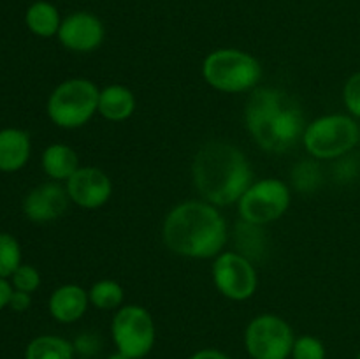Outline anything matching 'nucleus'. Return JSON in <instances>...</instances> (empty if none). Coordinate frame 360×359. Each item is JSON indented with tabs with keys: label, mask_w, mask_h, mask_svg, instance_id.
Returning <instances> with one entry per match:
<instances>
[{
	"label": "nucleus",
	"mask_w": 360,
	"mask_h": 359,
	"mask_svg": "<svg viewBox=\"0 0 360 359\" xmlns=\"http://www.w3.org/2000/svg\"><path fill=\"white\" fill-rule=\"evenodd\" d=\"M162 239L172 253L186 259H214L229 239L227 220L220 208L204 199L172 206L162 222Z\"/></svg>",
	"instance_id": "nucleus-1"
},
{
	"label": "nucleus",
	"mask_w": 360,
	"mask_h": 359,
	"mask_svg": "<svg viewBox=\"0 0 360 359\" xmlns=\"http://www.w3.org/2000/svg\"><path fill=\"white\" fill-rule=\"evenodd\" d=\"M304 113L292 95L280 88L257 87L245 104V127L267 153H287L302 141Z\"/></svg>",
	"instance_id": "nucleus-2"
},
{
	"label": "nucleus",
	"mask_w": 360,
	"mask_h": 359,
	"mask_svg": "<svg viewBox=\"0 0 360 359\" xmlns=\"http://www.w3.org/2000/svg\"><path fill=\"white\" fill-rule=\"evenodd\" d=\"M192 180L204 201L224 208L238 204L253 183V169L241 148L213 139L197 150L192 162Z\"/></svg>",
	"instance_id": "nucleus-3"
},
{
	"label": "nucleus",
	"mask_w": 360,
	"mask_h": 359,
	"mask_svg": "<svg viewBox=\"0 0 360 359\" xmlns=\"http://www.w3.org/2000/svg\"><path fill=\"white\" fill-rule=\"evenodd\" d=\"M204 81L221 94H248L262 80V63L248 51L218 48L207 53L200 67Z\"/></svg>",
	"instance_id": "nucleus-4"
},
{
	"label": "nucleus",
	"mask_w": 360,
	"mask_h": 359,
	"mask_svg": "<svg viewBox=\"0 0 360 359\" xmlns=\"http://www.w3.org/2000/svg\"><path fill=\"white\" fill-rule=\"evenodd\" d=\"M98 95L101 88L88 77H69L51 92L46 111L60 129H81L98 113Z\"/></svg>",
	"instance_id": "nucleus-5"
},
{
	"label": "nucleus",
	"mask_w": 360,
	"mask_h": 359,
	"mask_svg": "<svg viewBox=\"0 0 360 359\" xmlns=\"http://www.w3.org/2000/svg\"><path fill=\"white\" fill-rule=\"evenodd\" d=\"M360 143V125L352 115L329 113L311 120L302 134V144L315 160H336Z\"/></svg>",
	"instance_id": "nucleus-6"
},
{
	"label": "nucleus",
	"mask_w": 360,
	"mask_h": 359,
	"mask_svg": "<svg viewBox=\"0 0 360 359\" xmlns=\"http://www.w3.org/2000/svg\"><path fill=\"white\" fill-rule=\"evenodd\" d=\"M292 203V189L278 178L253 182L238 201L239 218L246 224L264 227L280 220Z\"/></svg>",
	"instance_id": "nucleus-7"
},
{
	"label": "nucleus",
	"mask_w": 360,
	"mask_h": 359,
	"mask_svg": "<svg viewBox=\"0 0 360 359\" xmlns=\"http://www.w3.org/2000/svg\"><path fill=\"white\" fill-rule=\"evenodd\" d=\"M111 338L116 351L130 359H144L155 347L157 326L148 308L141 305H123L112 315Z\"/></svg>",
	"instance_id": "nucleus-8"
},
{
	"label": "nucleus",
	"mask_w": 360,
	"mask_h": 359,
	"mask_svg": "<svg viewBox=\"0 0 360 359\" xmlns=\"http://www.w3.org/2000/svg\"><path fill=\"white\" fill-rule=\"evenodd\" d=\"M243 341L252 359H290L295 334L283 317L260 313L248 322Z\"/></svg>",
	"instance_id": "nucleus-9"
},
{
	"label": "nucleus",
	"mask_w": 360,
	"mask_h": 359,
	"mask_svg": "<svg viewBox=\"0 0 360 359\" xmlns=\"http://www.w3.org/2000/svg\"><path fill=\"white\" fill-rule=\"evenodd\" d=\"M214 289L231 301L253 298L259 287V273L250 257L239 250H224L211 264Z\"/></svg>",
	"instance_id": "nucleus-10"
},
{
	"label": "nucleus",
	"mask_w": 360,
	"mask_h": 359,
	"mask_svg": "<svg viewBox=\"0 0 360 359\" xmlns=\"http://www.w3.org/2000/svg\"><path fill=\"white\" fill-rule=\"evenodd\" d=\"M70 203L83 210H98L112 196V182L104 169L97 165H81L65 182Z\"/></svg>",
	"instance_id": "nucleus-11"
},
{
	"label": "nucleus",
	"mask_w": 360,
	"mask_h": 359,
	"mask_svg": "<svg viewBox=\"0 0 360 359\" xmlns=\"http://www.w3.org/2000/svg\"><path fill=\"white\" fill-rule=\"evenodd\" d=\"M56 37L65 49L84 55L101 48L105 39V27L97 14L76 11L63 18Z\"/></svg>",
	"instance_id": "nucleus-12"
},
{
	"label": "nucleus",
	"mask_w": 360,
	"mask_h": 359,
	"mask_svg": "<svg viewBox=\"0 0 360 359\" xmlns=\"http://www.w3.org/2000/svg\"><path fill=\"white\" fill-rule=\"evenodd\" d=\"M70 199L65 187L60 182H48L35 187L23 201V211L28 220L35 224H48L58 220L69 208Z\"/></svg>",
	"instance_id": "nucleus-13"
},
{
	"label": "nucleus",
	"mask_w": 360,
	"mask_h": 359,
	"mask_svg": "<svg viewBox=\"0 0 360 359\" xmlns=\"http://www.w3.org/2000/svg\"><path fill=\"white\" fill-rule=\"evenodd\" d=\"M90 306L88 291L77 284L60 285L51 292L48 301L49 315L60 324H74L86 313Z\"/></svg>",
	"instance_id": "nucleus-14"
},
{
	"label": "nucleus",
	"mask_w": 360,
	"mask_h": 359,
	"mask_svg": "<svg viewBox=\"0 0 360 359\" xmlns=\"http://www.w3.org/2000/svg\"><path fill=\"white\" fill-rule=\"evenodd\" d=\"M137 99L129 87L120 83L101 88L98 95V115L112 123L127 122L136 113Z\"/></svg>",
	"instance_id": "nucleus-15"
},
{
	"label": "nucleus",
	"mask_w": 360,
	"mask_h": 359,
	"mask_svg": "<svg viewBox=\"0 0 360 359\" xmlns=\"http://www.w3.org/2000/svg\"><path fill=\"white\" fill-rule=\"evenodd\" d=\"M30 136L21 129L0 130V171L16 172L30 158Z\"/></svg>",
	"instance_id": "nucleus-16"
},
{
	"label": "nucleus",
	"mask_w": 360,
	"mask_h": 359,
	"mask_svg": "<svg viewBox=\"0 0 360 359\" xmlns=\"http://www.w3.org/2000/svg\"><path fill=\"white\" fill-rule=\"evenodd\" d=\"M42 169L53 182H67L81 168L76 150L69 144L53 143L42 151Z\"/></svg>",
	"instance_id": "nucleus-17"
},
{
	"label": "nucleus",
	"mask_w": 360,
	"mask_h": 359,
	"mask_svg": "<svg viewBox=\"0 0 360 359\" xmlns=\"http://www.w3.org/2000/svg\"><path fill=\"white\" fill-rule=\"evenodd\" d=\"M63 18H60L58 9L48 0H37L32 4L25 14V23L28 30L42 39H49L58 35L60 25Z\"/></svg>",
	"instance_id": "nucleus-18"
},
{
	"label": "nucleus",
	"mask_w": 360,
	"mask_h": 359,
	"mask_svg": "<svg viewBox=\"0 0 360 359\" xmlns=\"http://www.w3.org/2000/svg\"><path fill=\"white\" fill-rule=\"evenodd\" d=\"M72 341L56 334H41L25 348V359H74Z\"/></svg>",
	"instance_id": "nucleus-19"
},
{
	"label": "nucleus",
	"mask_w": 360,
	"mask_h": 359,
	"mask_svg": "<svg viewBox=\"0 0 360 359\" xmlns=\"http://www.w3.org/2000/svg\"><path fill=\"white\" fill-rule=\"evenodd\" d=\"M90 305L102 312H116L125 305V289L112 278H101L88 289Z\"/></svg>",
	"instance_id": "nucleus-20"
},
{
	"label": "nucleus",
	"mask_w": 360,
	"mask_h": 359,
	"mask_svg": "<svg viewBox=\"0 0 360 359\" xmlns=\"http://www.w3.org/2000/svg\"><path fill=\"white\" fill-rule=\"evenodd\" d=\"M21 266V246L13 234L0 232V278H11Z\"/></svg>",
	"instance_id": "nucleus-21"
},
{
	"label": "nucleus",
	"mask_w": 360,
	"mask_h": 359,
	"mask_svg": "<svg viewBox=\"0 0 360 359\" xmlns=\"http://www.w3.org/2000/svg\"><path fill=\"white\" fill-rule=\"evenodd\" d=\"M292 185L299 192H313L322 180L319 164L315 160H302L292 169Z\"/></svg>",
	"instance_id": "nucleus-22"
},
{
	"label": "nucleus",
	"mask_w": 360,
	"mask_h": 359,
	"mask_svg": "<svg viewBox=\"0 0 360 359\" xmlns=\"http://www.w3.org/2000/svg\"><path fill=\"white\" fill-rule=\"evenodd\" d=\"M326 358H327V348L319 336H313V334L295 336L290 359H326Z\"/></svg>",
	"instance_id": "nucleus-23"
},
{
	"label": "nucleus",
	"mask_w": 360,
	"mask_h": 359,
	"mask_svg": "<svg viewBox=\"0 0 360 359\" xmlns=\"http://www.w3.org/2000/svg\"><path fill=\"white\" fill-rule=\"evenodd\" d=\"M11 280H13V287L16 291H23L32 294L41 285V273L34 266H30V264H21L13 273Z\"/></svg>",
	"instance_id": "nucleus-24"
},
{
	"label": "nucleus",
	"mask_w": 360,
	"mask_h": 359,
	"mask_svg": "<svg viewBox=\"0 0 360 359\" xmlns=\"http://www.w3.org/2000/svg\"><path fill=\"white\" fill-rule=\"evenodd\" d=\"M343 104L348 115L360 120V70L352 74L343 87Z\"/></svg>",
	"instance_id": "nucleus-25"
},
{
	"label": "nucleus",
	"mask_w": 360,
	"mask_h": 359,
	"mask_svg": "<svg viewBox=\"0 0 360 359\" xmlns=\"http://www.w3.org/2000/svg\"><path fill=\"white\" fill-rule=\"evenodd\" d=\"M72 345L76 354H79L83 359H91L102 348V340L95 333H81L77 334Z\"/></svg>",
	"instance_id": "nucleus-26"
},
{
	"label": "nucleus",
	"mask_w": 360,
	"mask_h": 359,
	"mask_svg": "<svg viewBox=\"0 0 360 359\" xmlns=\"http://www.w3.org/2000/svg\"><path fill=\"white\" fill-rule=\"evenodd\" d=\"M32 305V294L23 291H16L14 289L13 296L9 299V306L14 310V312H25V310L30 308Z\"/></svg>",
	"instance_id": "nucleus-27"
},
{
	"label": "nucleus",
	"mask_w": 360,
	"mask_h": 359,
	"mask_svg": "<svg viewBox=\"0 0 360 359\" xmlns=\"http://www.w3.org/2000/svg\"><path fill=\"white\" fill-rule=\"evenodd\" d=\"M188 359H232L225 352L218 351V348H200V351L193 352Z\"/></svg>",
	"instance_id": "nucleus-28"
},
{
	"label": "nucleus",
	"mask_w": 360,
	"mask_h": 359,
	"mask_svg": "<svg viewBox=\"0 0 360 359\" xmlns=\"http://www.w3.org/2000/svg\"><path fill=\"white\" fill-rule=\"evenodd\" d=\"M13 285L6 280V278H0V310L9 306V299L13 296Z\"/></svg>",
	"instance_id": "nucleus-29"
},
{
	"label": "nucleus",
	"mask_w": 360,
	"mask_h": 359,
	"mask_svg": "<svg viewBox=\"0 0 360 359\" xmlns=\"http://www.w3.org/2000/svg\"><path fill=\"white\" fill-rule=\"evenodd\" d=\"M105 359H130V358H129V355L123 354V352L115 351V352H111V354H109L108 358H105Z\"/></svg>",
	"instance_id": "nucleus-30"
},
{
	"label": "nucleus",
	"mask_w": 360,
	"mask_h": 359,
	"mask_svg": "<svg viewBox=\"0 0 360 359\" xmlns=\"http://www.w3.org/2000/svg\"><path fill=\"white\" fill-rule=\"evenodd\" d=\"M355 359H360V351H359V354H357V358H355Z\"/></svg>",
	"instance_id": "nucleus-31"
}]
</instances>
